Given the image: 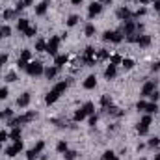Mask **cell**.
I'll list each match as a JSON object with an SVG mask.
<instances>
[{
	"mask_svg": "<svg viewBox=\"0 0 160 160\" xmlns=\"http://www.w3.org/2000/svg\"><path fill=\"white\" fill-rule=\"evenodd\" d=\"M36 118H38V114H36V112H28V114H24V116H19L17 119L9 121V127H11V128H13V127H21L22 123H28V121L36 119Z\"/></svg>",
	"mask_w": 160,
	"mask_h": 160,
	"instance_id": "cell-1",
	"label": "cell"
},
{
	"mask_svg": "<svg viewBox=\"0 0 160 160\" xmlns=\"http://www.w3.org/2000/svg\"><path fill=\"white\" fill-rule=\"evenodd\" d=\"M43 71H45V67H43L41 62H30L28 67H26V73L30 77H39V75H43Z\"/></svg>",
	"mask_w": 160,
	"mask_h": 160,
	"instance_id": "cell-2",
	"label": "cell"
},
{
	"mask_svg": "<svg viewBox=\"0 0 160 160\" xmlns=\"http://www.w3.org/2000/svg\"><path fill=\"white\" fill-rule=\"evenodd\" d=\"M151 116H143L142 118V121H140V125L136 127V130H138V134L140 136H145L147 132H149V125H151Z\"/></svg>",
	"mask_w": 160,
	"mask_h": 160,
	"instance_id": "cell-3",
	"label": "cell"
},
{
	"mask_svg": "<svg viewBox=\"0 0 160 160\" xmlns=\"http://www.w3.org/2000/svg\"><path fill=\"white\" fill-rule=\"evenodd\" d=\"M22 151V142L21 140H15V143L11 145V147H6V157H15L17 153H21Z\"/></svg>",
	"mask_w": 160,
	"mask_h": 160,
	"instance_id": "cell-4",
	"label": "cell"
},
{
	"mask_svg": "<svg viewBox=\"0 0 160 160\" xmlns=\"http://www.w3.org/2000/svg\"><path fill=\"white\" fill-rule=\"evenodd\" d=\"M58 47H60V38H50L48 43H47V52L50 54V56H56V52H58Z\"/></svg>",
	"mask_w": 160,
	"mask_h": 160,
	"instance_id": "cell-5",
	"label": "cell"
},
{
	"mask_svg": "<svg viewBox=\"0 0 160 160\" xmlns=\"http://www.w3.org/2000/svg\"><path fill=\"white\" fill-rule=\"evenodd\" d=\"M43 149H45V142H38V145L26 153V158H28V160H36L38 157H39V153L43 151Z\"/></svg>",
	"mask_w": 160,
	"mask_h": 160,
	"instance_id": "cell-6",
	"label": "cell"
},
{
	"mask_svg": "<svg viewBox=\"0 0 160 160\" xmlns=\"http://www.w3.org/2000/svg\"><path fill=\"white\" fill-rule=\"evenodd\" d=\"M155 89H157V80H149V82H145L143 88H142V97H149Z\"/></svg>",
	"mask_w": 160,
	"mask_h": 160,
	"instance_id": "cell-7",
	"label": "cell"
},
{
	"mask_svg": "<svg viewBox=\"0 0 160 160\" xmlns=\"http://www.w3.org/2000/svg\"><path fill=\"white\" fill-rule=\"evenodd\" d=\"M102 39L112 41V43H121V41H123V34H121V32H104Z\"/></svg>",
	"mask_w": 160,
	"mask_h": 160,
	"instance_id": "cell-8",
	"label": "cell"
},
{
	"mask_svg": "<svg viewBox=\"0 0 160 160\" xmlns=\"http://www.w3.org/2000/svg\"><path fill=\"white\" fill-rule=\"evenodd\" d=\"M102 11V4L101 2H91L89 4V19H93L95 15H99Z\"/></svg>",
	"mask_w": 160,
	"mask_h": 160,
	"instance_id": "cell-9",
	"label": "cell"
},
{
	"mask_svg": "<svg viewBox=\"0 0 160 160\" xmlns=\"http://www.w3.org/2000/svg\"><path fill=\"white\" fill-rule=\"evenodd\" d=\"M134 30H136V24H134L132 21H125V24H123V28H121V34L130 36V34H134Z\"/></svg>",
	"mask_w": 160,
	"mask_h": 160,
	"instance_id": "cell-10",
	"label": "cell"
},
{
	"mask_svg": "<svg viewBox=\"0 0 160 160\" xmlns=\"http://www.w3.org/2000/svg\"><path fill=\"white\" fill-rule=\"evenodd\" d=\"M30 104V93H22L19 99H17V106L19 108H26Z\"/></svg>",
	"mask_w": 160,
	"mask_h": 160,
	"instance_id": "cell-11",
	"label": "cell"
},
{
	"mask_svg": "<svg viewBox=\"0 0 160 160\" xmlns=\"http://www.w3.org/2000/svg\"><path fill=\"white\" fill-rule=\"evenodd\" d=\"M116 75H118V69H116V65H114V63H110V65L104 69V78L112 80V78H116Z\"/></svg>",
	"mask_w": 160,
	"mask_h": 160,
	"instance_id": "cell-12",
	"label": "cell"
},
{
	"mask_svg": "<svg viewBox=\"0 0 160 160\" xmlns=\"http://www.w3.org/2000/svg\"><path fill=\"white\" fill-rule=\"evenodd\" d=\"M58 97H60V93L52 89L50 93H47V97H45V102H47V104H54V102L58 101Z\"/></svg>",
	"mask_w": 160,
	"mask_h": 160,
	"instance_id": "cell-13",
	"label": "cell"
},
{
	"mask_svg": "<svg viewBox=\"0 0 160 160\" xmlns=\"http://www.w3.org/2000/svg\"><path fill=\"white\" fill-rule=\"evenodd\" d=\"M118 17H119V19H123V21H130L132 13L128 11V8H119V9H118Z\"/></svg>",
	"mask_w": 160,
	"mask_h": 160,
	"instance_id": "cell-14",
	"label": "cell"
},
{
	"mask_svg": "<svg viewBox=\"0 0 160 160\" xmlns=\"http://www.w3.org/2000/svg\"><path fill=\"white\" fill-rule=\"evenodd\" d=\"M95 86H97V78H95V75H89L88 78L84 80V88H86V89H93Z\"/></svg>",
	"mask_w": 160,
	"mask_h": 160,
	"instance_id": "cell-15",
	"label": "cell"
},
{
	"mask_svg": "<svg viewBox=\"0 0 160 160\" xmlns=\"http://www.w3.org/2000/svg\"><path fill=\"white\" fill-rule=\"evenodd\" d=\"M58 69H60V67H56V65H54V67H47L43 73H45V77H47V78L50 80V78H54V77L58 75Z\"/></svg>",
	"mask_w": 160,
	"mask_h": 160,
	"instance_id": "cell-16",
	"label": "cell"
},
{
	"mask_svg": "<svg viewBox=\"0 0 160 160\" xmlns=\"http://www.w3.org/2000/svg\"><path fill=\"white\" fill-rule=\"evenodd\" d=\"M28 28H30V24H28V19H21V21L17 22V30H19V32H22V34H24Z\"/></svg>",
	"mask_w": 160,
	"mask_h": 160,
	"instance_id": "cell-17",
	"label": "cell"
},
{
	"mask_svg": "<svg viewBox=\"0 0 160 160\" xmlns=\"http://www.w3.org/2000/svg\"><path fill=\"white\" fill-rule=\"evenodd\" d=\"M47 6H48V0H43L41 4H38V8H36V15H45V13H47Z\"/></svg>",
	"mask_w": 160,
	"mask_h": 160,
	"instance_id": "cell-18",
	"label": "cell"
},
{
	"mask_svg": "<svg viewBox=\"0 0 160 160\" xmlns=\"http://www.w3.org/2000/svg\"><path fill=\"white\" fill-rule=\"evenodd\" d=\"M67 86H69V82H65V80H62V82H58V84L54 86V91H58V93H63V91L67 89Z\"/></svg>",
	"mask_w": 160,
	"mask_h": 160,
	"instance_id": "cell-19",
	"label": "cell"
},
{
	"mask_svg": "<svg viewBox=\"0 0 160 160\" xmlns=\"http://www.w3.org/2000/svg\"><path fill=\"white\" fill-rule=\"evenodd\" d=\"M67 60H69V58H67L65 54H62V56H56V60H54V65H56V67H62L63 63H67Z\"/></svg>",
	"mask_w": 160,
	"mask_h": 160,
	"instance_id": "cell-20",
	"label": "cell"
},
{
	"mask_svg": "<svg viewBox=\"0 0 160 160\" xmlns=\"http://www.w3.org/2000/svg\"><path fill=\"white\" fill-rule=\"evenodd\" d=\"M82 110L86 112V116H91V114L95 112V104H93V102H86V104L82 106Z\"/></svg>",
	"mask_w": 160,
	"mask_h": 160,
	"instance_id": "cell-21",
	"label": "cell"
},
{
	"mask_svg": "<svg viewBox=\"0 0 160 160\" xmlns=\"http://www.w3.org/2000/svg\"><path fill=\"white\" fill-rule=\"evenodd\" d=\"M138 45H140V47H149V45H151V38H149V36H140Z\"/></svg>",
	"mask_w": 160,
	"mask_h": 160,
	"instance_id": "cell-22",
	"label": "cell"
},
{
	"mask_svg": "<svg viewBox=\"0 0 160 160\" xmlns=\"http://www.w3.org/2000/svg\"><path fill=\"white\" fill-rule=\"evenodd\" d=\"M9 138L11 140H21V128L19 127H13V130L9 132Z\"/></svg>",
	"mask_w": 160,
	"mask_h": 160,
	"instance_id": "cell-23",
	"label": "cell"
},
{
	"mask_svg": "<svg viewBox=\"0 0 160 160\" xmlns=\"http://www.w3.org/2000/svg\"><path fill=\"white\" fill-rule=\"evenodd\" d=\"M121 65L128 71V69H132V67H134V62H132L130 58H125V60H121Z\"/></svg>",
	"mask_w": 160,
	"mask_h": 160,
	"instance_id": "cell-24",
	"label": "cell"
},
{
	"mask_svg": "<svg viewBox=\"0 0 160 160\" xmlns=\"http://www.w3.org/2000/svg\"><path fill=\"white\" fill-rule=\"evenodd\" d=\"M101 104H102L104 108L112 106V99H110V95H102V97H101Z\"/></svg>",
	"mask_w": 160,
	"mask_h": 160,
	"instance_id": "cell-25",
	"label": "cell"
},
{
	"mask_svg": "<svg viewBox=\"0 0 160 160\" xmlns=\"http://www.w3.org/2000/svg\"><path fill=\"white\" fill-rule=\"evenodd\" d=\"M145 112H149V114H157V112H158V106H157V102H147V108H145Z\"/></svg>",
	"mask_w": 160,
	"mask_h": 160,
	"instance_id": "cell-26",
	"label": "cell"
},
{
	"mask_svg": "<svg viewBox=\"0 0 160 160\" xmlns=\"http://www.w3.org/2000/svg\"><path fill=\"white\" fill-rule=\"evenodd\" d=\"M78 21H80V17H78V15H71V17L67 19V26H75V24H77Z\"/></svg>",
	"mask_w": 160,
	"mask_h": 160,
	"instance_id": "cell-27",
	"label": "cell"
},
{
	"mask_svg": "<svg viewBox=\"0 0 160 160\" xmlns=\"http://www.w3.org/2000/svg\"><path fill=\"white\" fill-rule=\"evenodd\" d=\"M15 15H17L15 9H4V19H13Z\"/></svg>",
	"mask_w": 160,
	"mask_h": 160,
	"instance_id": "cell-28",
	"label": "cell"
},
{
	"mask_svg": "<svg viewBox=\"0 0 160 160\" xmlns=\"http://www.w3.org/2000/svg\"><path fill=\"white\" fill-rule=\"evenodd\" d=\"M84 34H86L88 38H91V36L95 34V26H93V24H88V26H86V30H84Z\"/></svg>",
	"mask_w": 160,
	"mask_h": 160,
	"instance_id": "cell-29",
	"label": "cell"
},
{
	"mask_svg": "<svg viewBox=\"0 0 160 160\" xmlns=\"http://www.w3.org/2000/svg\"><path fill=\"white\" fill-rule=\"evenodd\" d=\"M56 149H58L60 153H65V151H67V142H63V140H62V142H58Z\"/></svg>",
	"mask_w": 160,
	"mask_h": 160,
	"instance_id": "cell-30",
	"label": "cell"
},
{
	"mask_svg": "<svg viewBox=\"0 0 160 160\" xmlns=\"http://www.w3.org/2000/svg\"><path fill=\"white\" fill-rule=\"evenodd\" d=\"M36 50H39V52H43V50H47V43L43 39H39L38 43H36Z\"/></svg>",
	"mask_w": 160,
	"mask_h": 160,
	"instance_id": "cell-31",
	"label": "cell"
},
{
	"mask_svg": "<svg viewBox=\"0 0 160 160\" xmlns=\"http://www.w3.org/2000/svg\"><path fill=\"white\" fill-rule=\"evenodd\" d=\"M84 118H86V112H84L82 108H80V110H77V112H75V121H82V119H84Z\"/></svg>",
	"mask_w": 160,
	"mask_h": 160,
	"instance_id": "cell-32",
	"label": "cell"
},
{
	"mask_svg": "<svg viewBox=\"0 0 160 160\" xmlns=\"http://www.w3.org/2000/svg\"><path fill=\"white\" fill-rule=\"evenodd\" d=\"M77 155H78L77 151H65V155H63V157H65V160H75V158H77Z\"/></svg>",
	"mask_w": 160,
	"mask_h": 160,
	"instance_id": "cell-33",
	"label": "cell"
},
{
	"mask_svg": "<svg viewBox=\"0 0 160 160\" xmlns=\"http://www.w3.org/2000/svg\"><path fill=\"white\" fill-rule=\"evenodd\" d=\"M0 34H2V38H4V36H6V38H8V36H11V28H9L8 24H6V26H2V28H0Z\"/></svg>",
	"mask_w": 160,
	"mask_h": 160,
	"instance_id": "cell-34",
	"label": "cell"
},
{
	"mask_svg": "<svg viewBox=\"0 0 160 160\" xmlns=\"http://www.w3.org/2000/svg\"><path fill=\"white\" fill-rule=\"evenodd\" d=\"M30 58H32V52H30V50H22V54H21V58H19V60L30 62Z\"/></svg>",
	"mask_w": 160,
	"mask_h": 160,
	"instance_id": "cell-35",
	"label": "cell"
},
{
	"mask_svg": "<svg viewBox=\"0 0 160 160\" xmlns=\"http://www.w3.org/2000/svg\"><path fill=\"white\" fill-rule=\"evenodd\" d=\"M36 34H38V30H36V28H34V26H30V28H28V30H26V32H24V36H26V38H34V36H36Z\"/></svg>",
	"mask_w": 160,
	"mask_h": 160,
	"instance_id": "cell-36",
	"label": "cell"
},
{
	"mask_svg": "<svg viewBox=\"0 0 160 160\" xmlns=\"http://www.w3.org/2000/svg\"><path fill=\"white\" fill-rule=\"evenodd\" d=\"M138 39H140V36L134 32V34H130V36H127V41L128 43H138Z\"/></svg>",
	"mask_w": 160,
	"mask_h": 160,
	"instance_id": "cell-37",
	"label": "cell"
},
{
	"mask_svg": "<svg viewBox=\"0 0 160 160\" xmlns=\"http://www.w3.org/2000/svg\"><path fill=\"white\" fill-rule=\"evenodd\" d=\"M17 80V75L13 73V71H9V73H6V82H15Z\"/></svg>",
	"mask_w": 160,
	"mask_h": 160,
	"instance_id": "cell-38",
	"label": "cell"
},
{
	"mask_svg": "<svg viewBox=\"0 0 160 160\" xmlns=\"http://www.w3.org/2000/svg\"><path fill=\"white\" fill-rule=\"evenodd\" d=\"M95 56V48L93 47H86V58H93Z\"/></svg>",
	"mask_w": 160,
	"mask_h": 160,
	"instance_id": "cell-39",
	"label": "cell"
},
{
	"mask_svg": "<svg viewBox=\"0 0 160 160\" xmlns=\"http://www.w3.org/2000/svg\"><path fill=\"white\" fill-rule=\"evenodd\" d=\"M11 114H13L11 110H2L0 112V119H8V118H11Z\"/></svg>",
	"mask_w": 160,
	"mask_h": 160,
	"instance_id": "cell-40",
	"label": "cell"
},
{
	"mask_svg": "<svg viewBox=\"0 0 160 160\" xmlns=\"http://www.w3.org/2000/svg\"><path fill=\"white\" fill-rule=\"evenodd\" d=\"M160 143V138H151V140H149V143H147V145H149V147H157V145H158Z\"/></svg>",
	"mask_w": 160,
	"mask_h": 160,
	"instance_id": "cell-41",
	"label": "cell"
},
{
	"mask_svg": "<svg viewBox=\"0 0 160 160\" xmlns=\"http://www.w3.org/2000/svg\"><path fill=\"white\" fill-rule=\"evenodd\" d=\"M106 58H108V50L101 48V50H99V60H106Z\"/></svg>",
	"mask_w": 160,
	"mask_h": 160,
	"instance_id": "cell-42",
	"label": "cell"
},
{
	"mask_svg": "<svg viewBox=\"0 0 160 160\" xmlns=\"http://www.w3.org/2000/svg\"><path fill=\"white\" fill-rule=\"evenodd\" d=\"M136 108H138V110H143V112H145V108H147V102H145V101H138Z\"/></svg>",
	"mask_w": 160,
	"mask_h": 160,
	"instance_id": "cell-43",
	"label": "cell"
},
{
	"mask_svg": "<svg viewBox=\"0 0 160 160\" xmlns=\"http://www.w3.org/2000/svg\"><path fill=\"white\" fill-rule=\"evenodd\" d=\"M8 95H9L8 88H0V99H8Z\"/></svg>",
	"mask_w": 160,
	"mask_h": 160,
	"instance_id": "cell-44",
	"label": "cell"
},
{
	"mask_svg": "<svg viewBox=\"0 0 160 160\" xmlns=\"http://www.w3.org/2000/svg\"><path fill=\"white\" fill-rule=\"evenodd\" d=\"M8 138H9V134H8L6 130H0V143H4Z\"/></svg>",
	"mask_w": 160,
	"mask_h": 160,
	"instance_id": "cell-45",
	"label": "cell"
},
{
	"mask_svg": "<svg viewBox=\"0 0 160 160\" xmlns=\"http://www.w3.org/2000/svg\"><path fill=\"white\" fill-rule=\"evenodd\" d=\"M149 97H151V101H153V102H157V101H158V99H160V93H158V91H157V89H155V91H153V93H151Z\"/></svg>",
	"mask_w": 160,
	"mask_h": 160,
	"instance_id": "cell-46",
	"label": "cell"
},
{
	"mask_svg": "<svg viewBox=\"0 0 160 160\" xmlns=\"http://www.w3.org/2000/svg\"><path fill=\"white\" fill-rule=\"evenodd\" d=\"M119 62H121V56H118V54H114V56L110 58V63H114V65H116V63H119Z\"/></svg>",
	"mask_w": 160,
	"mask_h": 160,
	"instance_id": "cell-47",
	"label": "cell"
},
{
	"mask_svg": "<svg viewBox=\"0 0 160 160\" xmlns=\"http://www.w3.org/2000/svg\"><path fill=\"white\" fill-rule=\"evenodd\" d=\"M112 158H114V153H112V151H106V153L102 155V160H112Z\"/></svg>",
	"mask_w": 160,
	"mask_h": 160,
	"instance_id": "cell-48",
	"label": "cell"
},
{
	"mask_svg": "<svg viewBox=\"0 0 160 160\" xmlns=\"http://www.w3.org/2000/svg\"><path fill=\"white\" fill-rule=\"evenodd\" d=\"M17 65H19L21 69H26V67H28V62H24V60H19V62H17Z\"/></svg>",
	"mask_w": 160,
	"mask_h": 160,
	"instance_id": "cell-49",
	"label": "cell"
},
{
	"mask_svg": "<svg viewBox=\"0 0 160 160\" xmlns=\"http://www.w3.org/2000/svg\"><path fill=\"white\" fill-rule=\"evenodd\" d=\"M89 125H91V127H95V125H97V116H93V114L89 116Z\"/></svg>",
	"mask_w": 160,
	"mask_h": 160,
	"instance_id": "cell-50",
	"label": "cell"
},
{
	"mask_svg": "<svg viewBox=\"0 0 160 160\" xmlns=\"http://www.w3.org/2000/svg\"><path fill=\"white\" fill-rule=\"evenodd\" d=\"M151 69H153V71H160V62H155V63L151 65Z\"/></svg>",
	"mask_w": 160,
	"mask_h": 160,
	"instance_id": "cell-51",
	"label": "cell"
},
{
	"mask_svg": "<svg viewBox=\"0 0 160 160\" xmlns=\"http://www.w3.org/2000/svg\"><path fill=\"white\" fill-rule=\"evenodd\" d=\"M134 15H136V17H140V15H145V8H140V9H138Z\"/></svg>",
	"mask_w": 160,
	"mask_h": 160,
	"instance_id": "cell-52",
	"label": "cell"
},
{
	"mask_svg": "<svg viewBox=\"0 0 160 160\" xmlns=\"http://www.w3.org/2000/svg\"><path fill=\"white\" fill-rule=\"evenodd\" d=\"M6 62H8V54H2V56H0V65H4Z\"/></svg>",
	"mask_w": 160,
	"mask_h": 160,
	"instance_id": "cell-53",
	"label": "cell"
},
{
	"mask_svg": "<svg viewBox=\"0 0 160 160\" xmlns=\"http://www.w3.org/2000/svg\"><path fill=\"white\" fill-rule=\"evenodd\" d=\"M24 2V8H28V6H32L34 4V0H22Z\"/></svg>",
	"mask_w": 160,
	"mask_h": 160,
	"instance_id": "cell-54",
	"label": "cell"
},
{
	"mask_svg": "<svg viewBox=\"0 0 160 160\" xmlns=\"http://www.w3.org/2000/svg\"><path fill=\"white\" fill-rule=\"evenodd\" d=\"M82 2H84V0H71V4H75V6H80Z\"/></svg>",
	"mask_w": 160,
	"mask_h": 160,
	"instance_id": "cell-55",
	"label": "cell"
},
{
	"mask_svg": "<svg viewBox=\"0 0 160 160\" xmlns=\"http://www.w3.org/2000/svg\"><path fill=\"white\" fill-rule=\"evenodd\" d=\"M112 2L114 0H101V4H110V6H112Z\"/></svg>",
	"mask_w": 160,
	"mask_h": 160,
	"instance_id": "cell-56",
	"label": "cell"
},
{
	"mask_svg": "<svg viewBox=\"0 0 160 160\" xmlns=\"http://www.w3.org/2000/svg\"><path fill=\"white\" fill-rule=\"evenodd\" d=\"M155 8H157V9H160V0H155Z\"/></svg>",
	"mask_w": 160,
	"mask_h": 160,
	"instance_id": "cell-57",
	"label": "cell"
},
{
	"mask_svg": "<svg viewBox=\"0 0 160 160\" xmlns=\"http://www.w3.org/2000/svg\"><path fill=\"white\" fill-rule=\"evenodd\" d=\"M140 2H142V4H149L151 0H140Z\"/></svg>",
	"mask_w": 160,
	"mask_h": 160,
	"instance_id": "cell-58",
	"label": "cell"
},
{
	"mask_svg": "<svg viewBox=\"0 0 160 160\" xmlns=\"http://www.w3.org/2000/svg\"><path fill=\"white\" fill-rule=\"evenodd\" d=\"M155 160H160V153L158 155H155Z\"/></svg>",
	"mask_w": 160,
	"mask_h": 160,
	"instance_id": "cell-59",
	"label": "cell"
},
{
	"mask_svg": "<svg viewBox=\"0 0 160 160\" xmlns=\"http://www.w3.org/2000/svg\"><path fill=\"white\" fill-rule=\"evenodd\" d=\"M112 160H119V158H118V157H116V155H114V158H112Z\"/></svg>",
	"mask_w": 160,
	"mask_h": 160,
	"instance_id": "cell-60",
	"label": "cell"
},
{
	"mask_svg": "<svg viewBox=\"0 0 160 160\" xmlns=\"http://www.w3.org/2000/svg\"><path fill=\"white\" fill-rule=\"evenodd\" d=\"M0 39H2V34H0Z\"/></svg>",
	"mask_w": 160,
	"mask_h": 160,
	"instance_id": "cell-61",
	"label": "cell"
}]
</instances>
